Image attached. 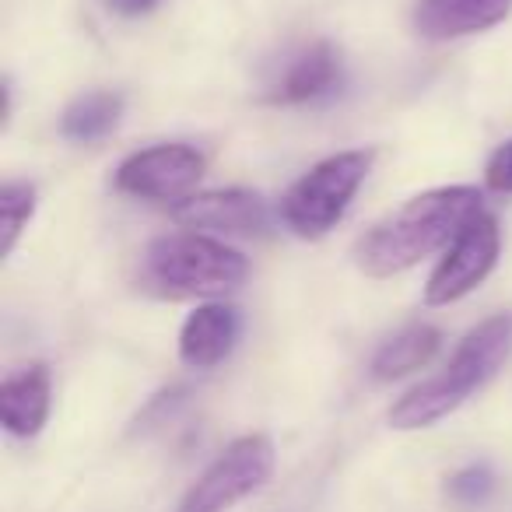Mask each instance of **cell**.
I'll return each mask as SVG.
<instances>
[{"mask_svg":"<svg viewBox=\"0 0 512 512\" xmlns=\"http://www.w3.org/2000/svg\"><path fill=\"white\" fill-rule=\"evenodd\" d=\"M481 211L484 200L474 186H442V190L421 193L358 242V267L369 278H393L421 264L435 249L453 246L456 235Z\"/></svg>","mask_w":512,"mask_h":512,"instance_id":"obj_1","label":"cell"},{"mask_svg":"<svg viewBox=\"0 0 512 512\" xmlns=\"http://www.w3.org/2000/svg\"><path fill=\"white\" fill-rule=\"evenodd\" d=\"M512 355V313H498L474 327L460 341L456 355L449 358L446 372H439L428 383L414 386L407 397H400L390 411V425L397 432H418L432 428L446 414H453L470 393L495 379V372Z\"/></svg>","mask_w":512,"mask_h":512,"instance_id":"obj_2","label":"cell"},{"mask_svg":"<svg viewBox=\"0 0 512 512\" xmlns=\"http://www.w3.org/2000/svg\"><path fill=\"white\" fill-rule=\"evenodd\" d=\"M249 264L239 249L207 235H165L141 256V288L158 299H211L246 281Z\"/></svg>","mask_w":512,"mask_h":512,"instance_id":"obj_3","label":"cell"},{"mask_svg":"<svg viewBox=\"0 0 512 512\" xmlns=\"http://www.w3.org/2000/svg\"><path fill=\"white\" fill-rule=\"evenodd\" d=\"M372 169V151H341L323 158L281 200V218L302 239H320L348 214L358 186Z\"/></svg>","mask_w":512,"mask_h":512,"instance_id":"obj_4","label":"cell"},{"mask_svg":"<svg viewBox=\"0 0 512 512\" xmlns=\"http://www.w3.org/2000/svg\"><path fill=\"white\" fill-rule=\"evenodd\" d=\"M271 474L274 442L267 435H242L197 477L176 512H228L235 502L264 488Z\"/></svg>","mask_w":512,"mask_h":512,"instance_id":"obj_5","label":"cell"},{"mask_svg":"<svg viewBox=\"0 0 512 512\" xmlns=\"http://www.w3.org/2000/svg\"><path fill=\"white\" fill-rule=\"evenodd\" d=\"M498 249H502L498 221L481 211L460 235H456L453 246H446V256H442L439 267H435L432 278H428V285H425L428 306H449V302L474 292V288L495 271Z\"/></svg>","mask_w":512,"mask_h":512,"instance_id":"obj_6","label":"cell"},{"mask_svg":"<svg viewBox=\"0 0 512 512\" xmlns=\"http://www.w3.org/2000/svg\"><path fill=\"white\" fill-rule=\"evenodd\" d=\"M204 176V155L190 144H155L116 169V190L141 200H186Z\"/></svg>","mask_w":512,"mask_h":512,"instance_id":"obj_7","label":"cell"},{"mask_svg":"<svg viewBox=\"0 0 512 512\" xmlns=\"http://www.w3.org/2000/svg\"><path fill=\"white\" fill-rule=\"evenodd\" d=\"M172 218L190 232H214V235H246L260 239L271 232L274 218L271 207L260 193L249 190H211L193 193L172 207Z\"/></svg>","mask_w":512,"mask_h":512,"instance_id":"obj_8","label":"cell"},{"mask_svg":"<svg viewBox=\"0 0 512 512\" xmlns=\"http://www.w3.org/2000/svg\"><path fill=\"white\" fill-rule=\"evenodd\" d=\"M512 15V0H418L414 4V32L432 43L477 36Z\"/></svg>","mask_w":512,"mask_h":512,"instance_id":"obj_9","label":"cell"},{"mask_svg":"<svg viewBox=\"0 0 512 512\" xmlns=\"http://www.w3.org/2000/svg\"><path fill=\"white\" fill-rule=\"evenodd\" d=\"M242 320L232 306H200L179 330V358L190 369H214L232 355Z\"/></svg>","mask_w":512,"mask_h":512,"instance_id":"obj_10","label":"cell"},{"mask_svg":"<svg viewBox=\"0 0 512 512\" xmlns=\"http://www.w3.org/2000/svg\"><path fill=\"white\" fill-rule=\"evenodd\" d=\"M0 418H4V428L18 439H32L43 432L46 418H50V369L46 365H29V369L4 379Z\"/></svg>","mask_w":512,"mask_h":512,"instance_id":"obj_11","label":"cell"},{"mask_svg":"<svg viewBox=\"0 0 512 512\" xmlns=\"http://www.w3.org/2000/svg\"><path fill=\"white\" fill-rule=\"evenodd\" d=\"M341 81V57L330 43H313L288 64L281 81L274 85L271 102L278 106H302L330 95Z\"/></svg>","mask_w":512,"mask_h":512,"instance_id":"obj_12","label":"cell"},{"mask_svg":"<svg viewBox=\"0 0 512 512\" xmlns=\"http://www.w3.org/2000/svg\"><path fill=\"white\" fill-rule=\"evenodd\" d=\"M439 344H442L439 330L428 327V323H414V327L400 330L397 337H390V341L376 351V358H372V376H376L379 383H393V379H400V376H411L414 369L432 362Z\"/></svg>","mask_w":512,"mask_h":512,"instance_id":"obj_13","label":"cell"},{"mask_svg":"<svg viewBox=\"0 0 512 512\" xmlns=\"http://www.w3.org/2000/svg\"><path fill=\"white\" fill-rule=\"evenodd\" d=\"M123 120V95L120 92H85L74 99L60 116V134L67 141L92 144L109 137Z\"/></svg>","mask_w":512,"mask_h":512,"instance_id":"obj_14","label":"cell"},{"mask_svg":"<svg viewBox=\"0 0 512 512\" xmlns=\"http://www.w3.org/2000/svg\"><path fill=\"white\" fill-rule=\"evenodd\" d=\"M32 214H36V186L29 183H8L0 190V232H4V242H0V253L11 256L22 239V232L29 228Z\"/></svg>","mask_w":512,"mask_h":512,"instance_id":"obj_15","label":"cell"},{"mask_svg":"<svg viewBox=\"0 0 512 512\" xmlns=\"http://www.w3.org/2000/svg\"><path fill=\"white\" fill-rule=\"evenodd\" d=\"M446 491L456 505L477 509V505H484L491 495H495V474H491V467H484V463H474V467L456 470V474L449 477Z\"/></svg>","mask_w":512,"mask_h":512,"instance_id":"obj_16","label":"cell"},{"mask_svg":"<svg viewBox=\"0 0 512 512\" xmlns=\"http://www.w3.org/2000/svg\"><path fill=\"white\" fill-rule=\"evenodd\" d=\"M183 400H186V390L183 386H172V390H165V393H158L155 400H151L148 407H144V414L137 418V428H155V425H162L165 418H172V411L176 407H183Z\"/></svg>","mask_w":512,"mask_h":512,"instance_id":"obj_17","label":"cell"},{"mask_svg":"<svg viewBox=\"0 0 512 512\" xmlns=\"http://www.w3.org/2000/svg\"><path fill=\"white\" fill-rule=\"evenodd\" d=\"M484 179L495 193H512V141H505L495 155L488 158Z\"/></svg>","mask_w":512,"mask_h":512,"instance_id":"obj_18","label":"cell"},{"mask_svg":"<svg viewBox=\"0 0 512 512\" xmlns=\"http://www.w3.org/2000/svg\"><path fill=\"white\" fill-rule=\"evenodd\" d=\"M106 4L116 11V15H123V18H137V15H148V11L155 8L158 0H106Z\"/></svg>","mask_w":512,"mask_h":512,"instance_id":"obj_19","label":"cell"}]
</instances>
